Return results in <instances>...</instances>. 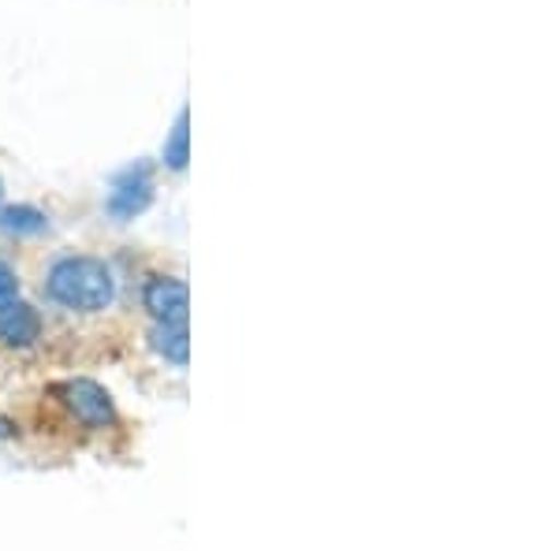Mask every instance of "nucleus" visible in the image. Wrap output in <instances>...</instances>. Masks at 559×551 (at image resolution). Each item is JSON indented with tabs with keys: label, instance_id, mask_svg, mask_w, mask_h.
<instances>
[{
	"label": "nucleus",
	"instance_id": "obj_7",
	"mask_svg": "<svg viewBox=\"0 0 559 551\" xmlns=\"http://www.w3.org/2000/svg\"><path fill=\"white\" fill-rule=\"evenodd\" d=\"M165 165L173 171H183V165H187V112L179 116L173 139H168V146H165Z\"/></svg>",
	"mask_w": 559,
	"mask_h": 551
},
{
	"label": "nucleus",
	"instance_id": "obj_6",
	"mask_svg": "<svg viewBox=\"0 0 559 551\" xmlns=\"http://www.w3.org/2000/svg\"><path fill=\"white\" fill-rule=\"evenodd\" d=\"M0 228L12 231V235H38L45 231V216L31 205H15V209L0 213Z\"/></svg>",
	"mask_w": 559,
	"mask_h": 551
},
{
	"label": "nucleus",
	"instance_id": "obj_1",
	"mask_svg": "<svg viewBox=\"0 0 559 551\" xmlns=\"http://www.w3.org/2000/svg\"><path fill=\"white\" fill-rule=\"evenodd\" d=\"M45 287H49L52 302H60L71 313H102L112 306L116 295V279L97 257H60L49 268Z\"/></svg>",
	"mask_w": 559,
	"mask_h": 551
},
{
	"label": "nucleus",
	"instance_id": "obj_4",
	"mask_svg": "<svg viewBox=\"0 0 559 551\" xmlns=\"http://www.w3.org/2000/svg\"><path fill=\"white\" fill-rule=\"evenodd\" d=\"M41 336V318L26 302L0 306V347L23 350Z\"/></svg>",
	"mask_w": 559,
	"mask_h": 551
},
{
	"label": "nucleus",
	"instance_id": "obj_5",
	"mask_svg": "<svg viewBox=\"0 0 559 551\" xmlns=\"http://www.w3.org/2000/svg\"><path fill=\"white\" fill-rule=\"evenodd\" d=\"M153 350H157L165 361L173 366H187V350H191V339H187V324H168V321H157L153 328Z\"/></svg>",
	"mask_w": 559,
	"mask_h": 551
},
{
	"label": "nucleus",
	"instance_id": "obj_8",
	"mask_svg": "<svg viewBox=\"0 0 559 551\" xmlns=\"http://www.w3.org/2000/svg\"><path fill=\"white\" fill-rule=\"evenodd\" d=\"M15 295H20V279H15L12 268L0 261V306H8V302H15Z\"/></svg>",
	"mask_w": 559,
	"mask_h": 551
},
{
	"label": "nucleus",
	"instance_id": "obj_2",
	"mask_svg": "<svg viewBox=\"0 0 559 551\" xmlns=\"http://www.w3.org/2000/svg\"><path fill=\"white\" fill-rule=\"evenodd\" d=\"M142 306L150 310L153 321H168V324H187V284L176 276H153L146 287H142Z\"/></svg>",
	"mask_w": 559,
	"mask_h": 551
},
{
	"label": "nucleus",
	"instance_id": "obj_3",
	"mask_svg": "<svg viewBox=\"0 0 559 551\" xmlns=\"http://www.w3.org/2000/svg\"><path fill=\"white\" fill-rule=\"evenodd\" d=\"M68 403L71 410H75V418L90 424V429H105V424H112L116 410H112V399H108L105 387L90 384V381H75L68 387Z\"/></svg>",
	"mask_w": 559,
	"mask_h": 551
}]
</instances>
